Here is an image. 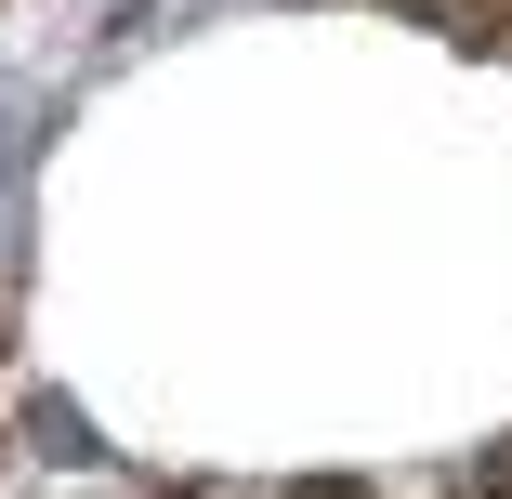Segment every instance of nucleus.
<instances>
[{
	"instance_id": "1",
	"label": "nucleus",
	"mask_w": 512,
	"mask_h": 499,
	"mask_svg": "<svg viewBox=\"0 0 512 499\" xmlns=\"http://www.w3.org/2000/svg\"><path fill=\"white\" fill-rule=\"evenodd\" d=\"M276 499H355V486H276Z\"/></svg>"
}]
</instances>
